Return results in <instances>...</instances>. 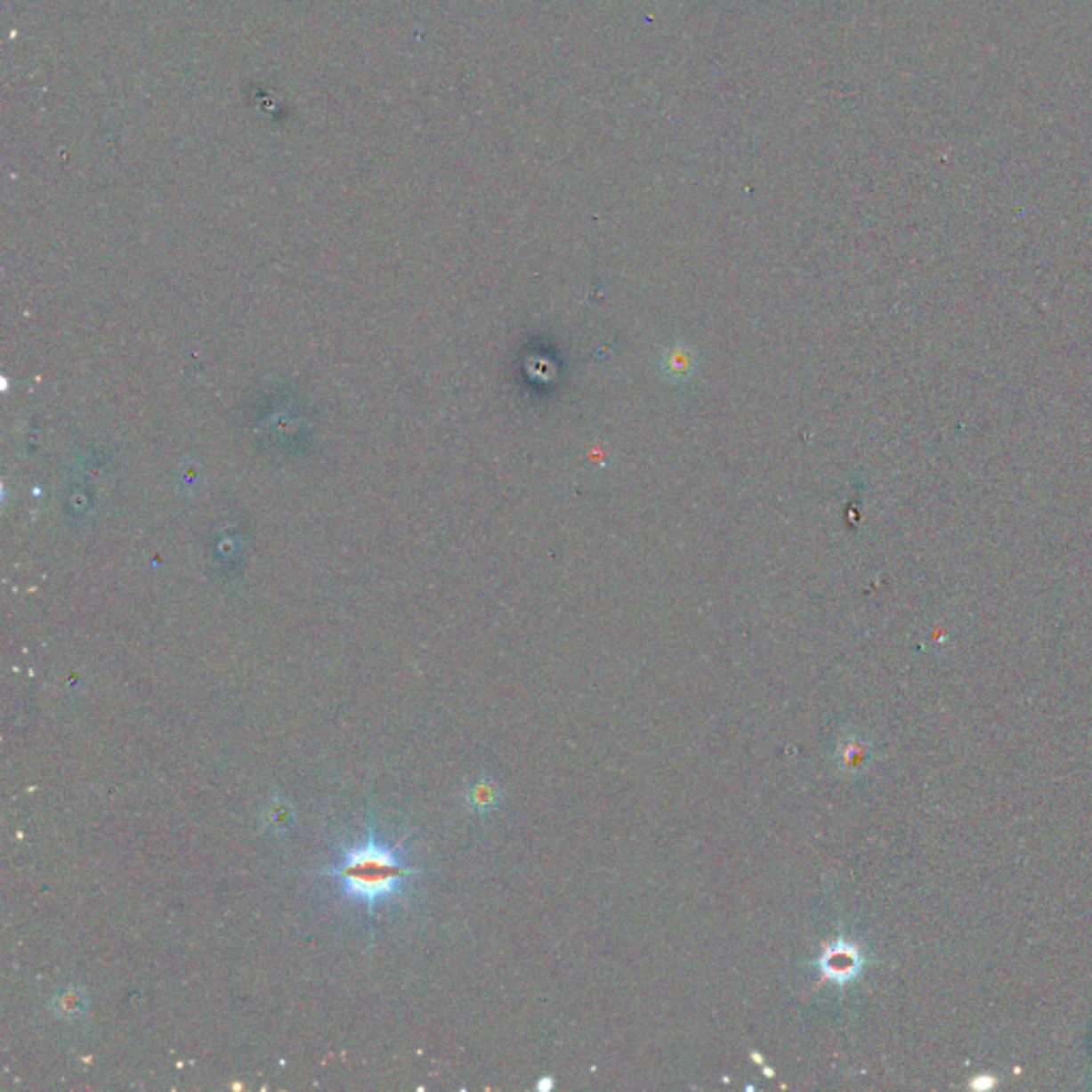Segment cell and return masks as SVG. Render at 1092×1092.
Returning <instances> with one entry per match:
<instances>
[{
    "instance_id": "6da1fadb",
    "label": "cell",
    "mask_w": 1092,
    "mask_h": 1092,
    "mask_svg": "<svg viewBox=\"0 0 1092 1092\" xmlns=\"http://www.w3.org/2000/svg\"><path fill=\"white\" fill-rule=\"evenodd\" d=\"M417 873V869L403 862L395 847L376 838L374 826H369L368 841L363 845L346 849L342 862L325 870V875L340 881L344 894L363 901L371 916L376 913L378 902L400 894L403 881Z\"/></svg>"
},
{
    "instance_id": "7a4b0ae2",
    "label": "cell",
    "mask_w": 1092,
    "mask_h": 1092,
    "mask_svg": "<svg viewBox=\"0 0 1092 1092\" xmlns=\"http://www.w3.org/2000/svg\"><path fill=\"white\" fill-rule=\"evenodd\" d=\"M860 965H862L860 951L847 941H837V943L828 945L824 956L820 959L821 973L837 983H845L858 975Z\"/></svg>"
},
{
    "instance_id": "3957f363",
    "label": "cell",
    "mask_w": 1092,
    "mask_h": 1092,
    "mask_svg": "<svg viewBox=\"0 0 1092 1092\" xmlns=\"http://www.w3.org/2000/svg\"><path fill=\"white\" fill-rule=\"evenodd\" d=\"M659 368L670 380H687L693 374V369H696V357H693V351L690 346L675 344V346H670L668 351L661 354Z\"/></svg>"
},
{
    "instance_id": "277c9868",
    "label": "cell",
    "mask_w": 1092,
    "mask_h": 1092,
    "mask_svg": "<svg viewBox=\"0 0 1092 1092\" xmlns=\"http://www.w3.org/2000/svg\"><path fill=\"white\" fill-rule=\"evenodd\" d=\"M52 1009L64 1020L82 1018L88 1014V994L82 988H62L52 1000Z\"/></svg>"
},
{
    "instance_id": "5b68a950",
    "label": "cell",
    "mask_w": 1092,
    "mask_h": 1092,
    "mask_svg": "<svg viewBox=\"0 0 1092 1092\" xmlns=\"http://www.w3.org/2000/svg\"><path fill=\"white\" fill-rule=\"evenodd\" d=\"M263 821H265V826L271 832L288 830V828L293 826V806L288 805V800H271V803L267 805V809L263 811Z\"/></svg>"
},
{
    "instance_id": "8992f818",
    "label": "cell",
    "mask_w": 1092,
    "mask_h": 1092,
    "mask_svg": "<svg viewBox=\"0 0 1092 1092\" xmlns=\"http://www.w3.org/2000/svg\"><path fill=\"white\" fill-rule=\"evenodd\" d=\"M467 800L476 811H489L497 805V789H495L493 783L478 781L476 785H472Z\"/></svg>"
}]
</instances>
